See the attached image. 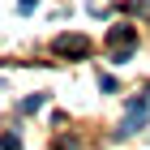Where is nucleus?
I'll return each mask as SVG.
<instances>
[{
    "label": "nucleus",
    "instance_id": "nucleus-1",
    "mask_svg": "<svg viewBox=\"0 0 150 150\" xmlns=\"http://www.w3.org/2000/svg\"><path fill=\"white\" fill-rule=\"evenodd\" d=\"M107 47H112L116 64H125V60L133 56V47H137V26H129V22L112 26V30H107Z\"/></svg>",
    "mask_w": 150,
    "mask_h": 150
},
{
    "label": "nucleus",
    "instance_id": "nucleus-2",
    "mask_svg": "<svg viewBox=\"0 0 150 150\" xmlns=\"http://www.w3.org/2000/svg\"><path fill=\"white\" fill-rule=\"evenodd\" d=\"M146 116H150V94H137V99H129V116H125V125L116 129V137H129V133H137V129L146 125Z\"/></svg>",
    "mask_w": 150,
    "mask_h": 150
},
{
    "label": "nucleus",
    "instance_id": "nucleus-3",
    "mask_svg": "<svg viewBox=\"0 0 150 150\" xmlns=\"http://www.w3.org/2000/svg\"><path fill=\"white\" fill-rule=\"evenodd\" d=\"M56 52H60V56H86L90 43H86L81 35H60V39H56Z\"/></svg>",
    "mask_w": 150,
    "mask_h": 150
},
{
    "label": "nucleus",
    "instance_id": "nucleus-4",
    "mask_svg": "<svg viewBox=\"0 0 150 150\" xmlns=\"http://www.w3.org/2000/svg\"><path fill=\"white\" fill-rule=\"evenodd\" d=\"M0 150H22V137H17V133H4V137H0Z\"/></svg>",
    "mask_w": 150,
    "mask_h": 150
},
{
    "label": "nucleus",
    "instance_id": "nucleus-5",
    "mask_svg": "<svg viewBox=\"0 0 150 150\" xmlns=\"http://www.w3.org/2000/svg\"><path fill=\"white\" fill-rule=\"evenodd\" d=\"M39 107H43V94H30V99L22 103V112H39Z\"/></svg>",
    "mask_w": 150,
    "mask_h": 150
},
{
    "label": "nucleus",
    "instance_id": "nucleus-6",
    "mask_svg": "<svg viewBox=\"0 0 150 150\" xmlns=\"http://www.w3.org/2000/svg\"><path fill=\"white\" fill-rule=\"evenodd\" d=\"M17 4H22V13H30V9L39 4V0H17Z\"/></svg>",
    "mask_w": 150,
    "mask_h": 150
}]
</instances>
